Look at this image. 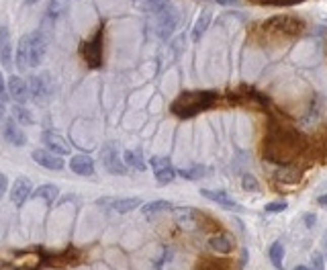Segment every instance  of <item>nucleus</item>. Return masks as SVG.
<instances>
[{
	"label": "nucleus",
	"mask_w": 327,
	"mask_h": 270,
	"mask_svg": "<svg viewBox=\"0 0 327 270\" xmlns=\"http://www.w3.org/2000/svg\"><path fill=\"white\" fill-rule=\"evenodd\" d=\"M213 98H215L213 92H186L174 102L172 111L176 115H180L182 119H188V117L209 109V106L213 104Z\"/></svg>",
	"instance_id": "obj_1"
},
{
	"label": "nucleus",
	"mask_w": 327,
	"mask_h": 270,
	"mask_svg": "<svg viewBox=\"0 0 327 270\" xmlns=\"http://www.w3.org/2000/svg\"><path fill=\"white\" fill-rule=\"evenodd\" d=\"M176 25H178V13H176L174 7H168L166 11H161V13L155 15L153 29H155L159 39H168L176 31Z\"/></svg>",
	"instance_id": "obj_2"
},
{
	"label": "nucleus",
	"mask_w": 327,
	"mask_h": 270,
	"mask_svg": "<svg viewBox=\"0 0 327 270\" xmlns=\"http://www.w3.org/2000/svg\"><path fill=\"white\" fill-rule=\"evenodd\" d=\"M151 168L155 174V180L164 186V184H170L176 178V170L170 164L168 158H151Z\"/></svg>",
	"instance_id": "obj_3"
},
{
	"label": "nucleus",
	"mask_w": 327,
	"mask_h": 270,
	"mask_svg": "<svg viewBox=\"0 0 327 270\" xmlns=\"http://www.w3.org/2000/svg\"><path fill=\"white\" fill-rule=\"evenodd\" d=\"M102 162H104V166L108 172H113V174H125L127 172V164L119 158V151L113 147V145H106L102 149Z\"/></svg>",
	"instance_id": "obj_4"
},
{
	"label": "nucleus",
	"mask_w": 327,
	"mask_h": 270,
	"mask_svg": "<svg viewBox=\"0 0 327 270\" xmlns=\"http://www.w3.org/2000/svg\"><path fill=\"white\" fill-rule=\"evenodd\" d=\"M33 160L37 162L39 166H43L47 170H62L66 166L64 160L60 156H56L53 151H49V149H37V151H33Z\"/></svg>",
	"instance_id": "obj_5"
},
{
	"label": "nucleus",
	"mask_w": 327,
	"mask_h": 270,
	"mask_svg": "<svg viewBox=\"0 0 327 270\" xmlns=\"http://www.w3.org/2000/svg\"><path fill=\"white\" fill-rule=\"evenodd\" d=\"M27 84H29V96L35 102L43 104L47 100V96H49V82H47V78L45 76H33Z\"/></svg>",
	"instance_id": "obj_6"
},
{
	"label": "nucleus",
	"mask_w": 327,
	"mask_h": 270,
	"mask_svg": "<svg viewBox=\"0 0 327 270\" xmlns=\"http://www.w3.org/2000/svg\"><path fill=\"white\" fill-rule=\"evenodd\" d=\"M45 51H47V37L41 31L31 33V62H33V68L41 64V60L45 58Z\"/></svg>",
	"instance_id": "obj_7"
},
{
	"label": "nucleus",
	"mask_w": 327,
	"mask_h": 270,
	"mask_svg": "<svg viewBox=\"0 0 327 270\" xmlns=\"http://www.w3.org/2000/svg\"><path fill=\"white\" fill-rule=\"evenodd\" d=\"M200 195H202L205 199H209V201L217 203L219 207L227 209V211H243V209H241V205H239V203H235L233 199H229L223 190H207V188H202V190H200Z\"/></svg>",
	"instance_id": "obj_8"
},
{
	"label": "nucleus",
	"mask_w": 327,
	"mask_h": 270,
	"mask_svg": "<svg viewBox=\"0 0 327 270\" xmlns=\"http://www.w3.org/2000/svg\"><path fill=\"white\" fill-rule=\"evenodd\" d=\"M17 68L21 72H27L29 68H33L31 62V35H25L17 47Z\"/></svg>",
	"instance_id": "obj_9"
},
{
	"label": "nucleus",
	"mask_w": 327,
	"mask_h": 270,
	"mask_svg": "<svg viewBox=\"0 0 327 270\" xmlns=\"http://www.w3.org/2000/svg\"><path fill=\"white\" fill-rule=\"evenodd\" d=\"M70 168H72V172H76L80 176H90V174H94V160L86 153L74 156L70 160Z\"/></svg>",
	"instance_id": "obj_10"
},
{
	"label": "nucleus",
	"mask_w": 327,
	"mask_h": 270,
	"mask_svg": "<svg viewBox=\"0 0 327 270\" xmlns=\"http://www.w3.org/2000/svg\"><path fill=\"white\" fill-rule=\"evenodd\" d=\"M29 195H31V182H29V178H25V176H19L17 178V182L13 184V190H11V201L17 205V207H21L27 199H29Z\"/></svg>",
	"instance_id": "obj_11"
},
{
	"label": "nucleus",
	"mask_w": 327,
	"mask_h": 270,
	"mask_svg": "<svg viewBox=\"0 0 327 270\" xmlns=\"http://www.w3.org/2000/svg\"><path fill=\"white\" fill-rule=\"evenodd\" d=\"M9 94H11L19 104H23V102H27V98H29V84H27L23 78H19V76H11V80H9Z\"/></svg>",
	"instance_id": "obj_12"
},
{
	"label": "nucleus",
	"mask_w": 327,
	"mask_h": 270,
	"mask_svg": "<svg viewBox=\"0 0 327 270\" xmlns=\"http://www.w3.org/2000/svg\"><path fill=\"white\" fill-rule=\"evenodd\" d=\"M43 141H45V145H47V149L49 151H53V153H70V145H68V141L62 137V135H58V133H53V131H45L43 133Z\"/></svg>",
	"instance_id": "obj_13"
},
{
	"label": "nucleus",
	"mask_w": 327,
	"mask_h": 270,
	"mask_svg": "<svg viewBox=\"0 0 327 270\" xmlns=\"http://www.w3.org/2000/svg\"><path fill=\"white\" fill-rule=\"evenodd\" d=\"M84 58H86L90 68H98L100 66V41L98 39H94V41L84 45Z\"/></svg>",
	"instance_id": "obj_14"
},
{
	"label": "nucleus",
	"mask_w": 327,
	"mask_h": 270,
	"mask_svg": "<svg viewBox=\"0 0 327 270\" xmlns=\"http://www.w3.org/2000/svg\"><path fill=\"white\" fill-rule=\"evenodd\" d=\"M211 17H213L211 9H205V11L198 15V19H196V23H194V27H192V39H194V41H198V39L205 35V31H207V27H209V23H211Z\"/></svg>",
	"instance_id": "obj_15"
},
{
	"label": "nucleus",
	"mask_w": 327,
	"mask_h": 270,
	"mask_svg": "<svg viewBox=\"0 0 327 270\" xmlns=\"http://www.w3.org/2000/svg\"><path fill=\"white\" fill-rule=\"evenodd\" d=\"M5 137H7L13 145H25V141H27L25 133L17 127V123H15V121L7 123V127H5Z\"/></svg>",
	"instance_id": "obj_16"
},
{
	"label": "nucleus",
	"mask_w": 327,
	"mask_h": 270,
	"mask_svg": "<svg viewBox=\"0 0 327 270\" xmlns=\"http://www.w3.org/2000/svg\"><path fill=\"white\" fill-rule=\"evenodd\" d=\"M58 195H60L58 186H53V184H43V186H39V188L33 192V199H41V201H45L47 205H51L53 201L58 199Z\"/></svg>",
	"instance_id": "obj_17"
},
{
	"label": "nucleus",
	"mask_w": 327,
	"mask_h": 270,
	"mask_svg": "<svg viewBox=\"0 0 327 270\" xmlns=\"http://www.w3.org/2000/svg\"><path fill=\"white\" fill-rule=\"evenodd\" d=\"M139 205H141V201L137 197H131V199H119V201H115L113 203V209L117 213H129V211L137 209Z\"/></svg>",
	"instance_id": "obj_18"
},
{
	"label": "nucleus",
	"mask_w": 327,
	"mask_h": 270,
	"mask_svg": "<svg viewBox=\"0 0 327 270\" xmlns=\"http://www.w3.org/2000/svg\"><path fill=\"white\" fill-rule=\"evenodd\" d=\"M268 256H270L272 264H274L276 268H282V258H284V246H282V242H274V244H272Z\"/></svg>",
	"instance_id": "obj_19"
},
{
	"label": "nucleus",
	"mask_w": 327,
	"mask_h": 270,
	"mask_svg": "<svg viewBox=\"0 0 327 270\" xmlns=\"http://www.w3.org/2000/svg\"><path fill=\"white\" fill-rule=\"evenodd\" d=\"M172 209V205L168 203V201H153V203H147V205H143L141 207V211H143V215H155V213H161V211H170Z\"/></svg>",
	"instance_id": "obj_20"
},
{
	"label": "nucleus",
	"mask_w": 327,
	"mask_h": 270,
	"mask_svg": "<svg viewBox=\"0 0 327 270\" xmlns=\"http://www.w3.org/2000/svg\"><path fill=\"white\" fill-rule=\"evenodd\" d=\"M168 7H172L170 0H143V9L147 13H151V15H157L161 11H166Z\"/></svg>",
	"instance_id": "obj_21"
},
{
	"label": "nucleus",
	"mask_w": 327,
	"mask_h": 270,
	"mask_svg": "<svg viewBox=\"0 0 327 270\" xmlns=\"http://www.w3.org/2000/svg\"><path fill=\"white\" fill-rule=\"evenodd\" d=\"M125 164L131 166V168H137L139 172L145 170V164H143V160H141V153H139V151H133V149H127V151H125Z\"/></svg>",
	"instance_id": "obj_22"
},
{
	"label": "nucleus",
	"mask_w": 327,
	"mask_h": 270,
	"mask_svg": "<svg viewBox=\"0 0 327 270\" xmlns=\"http://www.w3.org/2000/svg\"><path fill=\"white\" fill-rule=\"evenodd\" d=\"M209 248L215 250V252L227 254V252H231V242L227 238H223V236H217V238H211L209 240Z\"/></svg>",
	"instance_id": "obj_23"
},
{
	"label": "nucleus",
	"mask_w": 327,
	"mask_h": 270,
	"mask_svg": "<svg viewBox=\"0 0 327 270\" xmlns=\"http://www.w3.org/2000/svg\"><path fill=\"white\" fill-rule=\"evenodd\" d=\"M13 115H15V119H17L19 123H23V125H31V123H33L31 113H29L27 109H23L21 104H19V106H15V109H13Z\"/></svg>",
	"instance_id": "obj_24"
},
{
	"label": "nucleus",
	"mask_w": 327,
	"mask_h": 270,
	"mask_svg": "<svg viewBox=\"0 0 327 270\" xmlns=\"http://www.w3.org/2000/svg\"><path fill=\"white\" fill-rule=\"evenodd\" d=\"M182 178H190V180H194V178H200L202 174H205V168L202 166H194V168H190V170H180L178 172Z\"/></svg>",
	"instance_id": "obj_25"
},
{
	"label": "nucleus",
	"mask_w": 327,
	"mask_h": 270,
	"mask_svg": "<svg viewBox=\"0 0 327 270\" xmlns=\"http://www.w3.org/2000/svg\"><path fill=\"white\" fill-rule=\"evenodd\" d=\"M287 207H289V205H287L284 201H276V203H268V205L264 207V211H266V213H282Z\"/></svg>",
	"instance_id": "obj_26"
},
{
	"label": "nucleus",
	"mask_w": 327,
	"mask_h": 270,
	"mask_svg": "<svg viewBox=\"0 0 327 270\" xmlns=\"http://www.w3.org/2000/svg\"><path fill=\"white\" fill-rule=\"evenodd\" d=\"M243 188L256 192V190H260V184H258V180H256L252 174H246V176H243Z\"/></svg>",
	"instance_id": "obj_27"
},
{
	"label": "nucleus",
	"mask_w": 327,
	"mask_h": 270,
	"mask_svg": "<svg viewBox=\"0 0 327 270\" xmlns=\"http://www.w3.org/2000/svg\"><path fill=\"white\" fill-rule=\"evenodd\" d=\"M311 264H313V270H325V264H323V256H321L319 252H315V254H313V258H311Z\"/></svg>",
	"instance_id": "obj_28"
},
{
	"label": "nucleus",
	"mask_w": 327,
	"mask_h": 270,
	"mask_svg": "<svg viewBox=\"0 0 327 270\" xmlns=\"http://www.w3.org/2000/svg\"><path fill=\"white\" fill-rule=\"evenodd\" d=\"M11 43V37H9V29L7 27H0V51H3L7 45Z\"/></svg>",
	"instance_id": "obj_29"
},
{
	"label": "nucleus",
	"mask_w": 327,
	"mask_h": 270,
	"mask_svg": "<svg viewBox=\"0 0 327 270\" xmlns=\"http://www.w3.org/2000/svg\"><path fill=\"white\" fill-rule=\"evenodd\" d=\"M0 100H3V102L9 100V92H7V84H5L3 76H0Z\"/></svg>",
	"instance_id": "obj_30"
},
{
	"label": "nucleus",
	"mask_w": 327,
	"mask_h": 270,
	"mask_svg": "<svg viewBox=\"0 0 327 270\" xmlns=\"http://www.w3.org/2000/svg\"><path fill=\"white\" fill-rule=\"evenodd\" d=\"M7 188H9V180H7V176H5V174H0V199L5 197Z\"/></svg>",
	"instance_id": "obj_31"
},
{
	"label": "nucleus",
	"mask_w": 327,
	"mask_h": 270,
	"mask_svg": "<svg viewBox=\"0 0 327 270\" xmlns=\"http://www.w3.org/2000/svg\"><path fill=\"white\" fill-rule=\"evenodd\" d=\"M305 223H307L309 227H313V225H315V215H311V213H309L307 217H305Z\"/></svg>",
	"instance_id": "obj_32"
},
{
	"label": "nucleus",
	"mask_w": 327,
	"mask_h": 270,
	"mask_svg": "<svg viewBox=\"0 0 327 270\" xmlns=\"http://www.w3.org/2000/svg\"><path fill=\"white\" fill-rule=\"evenodd\" d=\"M317 203H319L321 207H327V192H325V195H321V197L317 199Z\"/></svg>",
	"instance_id": "obj_33"
},
{
	"label": "nucleus",
	"mask_w": 327,
	"mask_h": 270,
	"mask_svg": "<svg viewBox=\"0 0 327 270\" xmlns=\"http://www.w3.org/2000/svg\"><path fill=\"white\" fill-rule=\"evenodd\" d=\"M323 252H325V260H327V232L323 234Z\"/></svg>",
	"instance_id": "obj_34"
},
{
	"label": "nucleus",
	"mask_w": 327,
	"mask_h": 270,
	"mask_svg": "<svg viewBox=\"0 0 327 270\" xmlns=\"http://www.w3.org/2000/svg\"><path fill=\"white\" fill-rule=\"evenodd\" d=\"M5 113H7V109H5V102L0 100V119H5Z\"/></svg>",
	"instance_id": "obj_35"
},
{
	"label": "nucleus",
	"mask_w": 327,
	"mask_h": 270,
	"mask_svg": "<svg viewBox=\"0 0 327 270\" xmlns=\"http://www.w3.org/2000/svg\"><path fill=\"white\" fill-rule=\"evenodd\" d=\"M295 270H309V268H307V266H297Z\"/></svg>",
	"instance_id": "obj_36"
},
{
	"label": "nucleus",
	"mask_w": 327,
	"mask_h": 270,
	"mask_svg": "<svg viewBox=\"0 0 327 270\" xmlns=\"http://www.w3.org/2000/svg\"><path fill=\"white\" fill-rule=\"evenodd\" d=\"M27 3H29V5H33V3H37V0H27Z\"/></svg>",
	"instance_id": "obj_37"
}]
</instances>
